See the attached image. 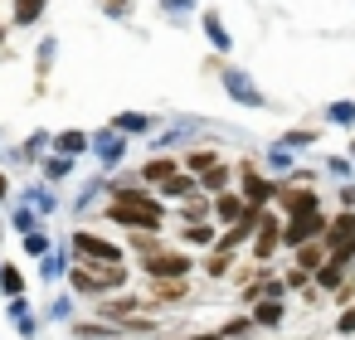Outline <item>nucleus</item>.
<instances>
[{"label":"nucleus","instance_id":"ddd939ff","mask_svg":"<svg viewBox=\"0 0 355 340\" xmlns=\"http://www.w3.org/2000/svg\"><path fill=\"white\" fill-rule=\"evenodd\" d=\"M88 146V136L83 132H69V136H59V151H83Z\"/></svg>","mask_w":355,"mask_h":340},{"label":"nucleus","instance_id":"aec40b11","mask_svg":"<svg viewBox=\"0 0 355 340\" xmlns=\"http://www.w3.org/2000/svg\"><path fill=\"white\" fill-rule=\"evenodd\" d=\"M185 238H195V243H209V229H205V224H200V229L190 224V229H185Z\"/></svg>","mask_w":355,"mask_h":340},{"label":"nucleus","instance_id":"4468645a","mask_svg":"<svg viewBox=\"0 0 355 340\" xmlns=\"http://www.w3.org/2000/svg\"><path fill=\"white\" fill-rule=\"evenodd\" d=\"M272 243H277V224H263V238H258V253L268 258V253H272Z\"/></svg>","mask_w":355,"mask_h":340},{"label":"nucleus","instance_id":"423d86ee","mask_svg":"<svg viewBox=\"0 0 355 340\" xmlns=\"http://www.w3.org/2000/svg\"><path fill=\"white\" fill-rule=\"evenodd\" d=\"M287 209H292V214H316V199H311L306 190H292V195H287Z\"/></svg>","mask_w":355,"mask_h":340},{"label":"nucleus","instance_id":"a211bd4d","mask_svg":"<svg viewBox=\"0 0 355 340\" xmlns=\"http://www.w3.org/2000/svg\"><path fill=\"white\" fill-rule=\"evenodd\" d=\"M331 117H336V122H350V117H355V107H350V102H336V107H331Z\"/></svg>","mask_w":355,"mask_h":340},{"label":"nucleus","instance_id":"f257e3e1","mask_svg":"<svg viewBox=\"0 0 355 340\" xmlns=\"http://www.w3.org/2000/svg\"><path fill=\"white\" fill-rule=\"evenodd\" d=\"M112 219L117 224H132V229H156L161 224V204L146 199V195H137V190H122L117 204H112Z\"/></svg>","mask_w":355,"mask_h":340},{"label":"nucleus","instance_id":"7ed1b4c3","mask_svg":"<svg viewBox=\"0 0 355 340\" xmlns=\"http://www.w3.org/2000/svg\"><path fill=\"white\" fill-rule=\"evenodd\" d=\"M73 248H78V258H98V262H122V248L103 243L98 233H78V238H73Z\"/></svg>","mask_w":355,"mask_h":340},{"label":"nucleus","instance_id":"2eb2a0df","mask_svg":"<svg viewBox=\"0 0 355 340\" xmlns=\"http://www.w3.org/2000/svg\"><path fill=\"white\" fill-rule=\"evenodd\" d=\"M40 6H49V0H20V10H15V20H35V15H40Z\"/></svg>","mask_w":355,"mask_h":340},{"label":"nucleus","instance_id":"6e6552de","mask_svg":"<svg viewBox=\"0 0 355 340\" xmlns=\"http://www.w3.org/2000/svg\"><path fill=\"white\" fill-rule=\"evenodd\" d=\"M229 93H234V98H243V102H258V93H253V88H248V78H239V73L229 78Z\"/></svg>","mask_w":355,"mask_h":340},{"label":"nucleus","instance_id":"9d476101","mask_svg":"<svg viewBox=\"0 0 355 340\" xmlns=\"http://www.w3.org/2000/svg\"><path fill=\"white\" fill-rule=\"evenodd\" d=\"M117 132H146V117H137V112H122V117H117Z\"/></svg>","mask_w":355,"mask_h":340},{"label":"nucleus","instance_id":"5701e85b","mask_svg":"<svg viewBox=\"0 0 355 340\" xmlns=\"http://www.w3.org/2000/svg\"><path fill=\"white\" fill-rule=\"evenodd\" d=\"M0 195H6V175H0ZM0 204H6V199H0Z\"/></svg>","mask_w":355,"mask_h":340},{"label":"nucleus","instance_id":"4be33fe9","mask_svg":"<svg viewBox=\"0 0 355 340\" xmlns=\"http://www.w3.org/2000/svg\"><path fill=\"white\" fill-rule=\"evenodd\" d=\"M195 340H224V335H195Z\"/></svg>","mask_w":355,"mask_h":340},{"label":"nucleus","instance_id":"412c9836","mask_svg":"<svg viewBox=\"0 0 355 340\" xmlns=\"http://www.w3.org/2000/svg\"><path fill=\"white\" fill-rule=\"evenodd\" d=\"M345 199H350V209H355V190H345Z\"/></svg>","mask_w":355,"mask_h":340},{"label":"nucleus","instance_id":"39448f33","mask_svg":"<svg viewBox=\"0 0 355 340\" xmlns=\"http://www.w3.org/2000/svg\"><path fill=\"white\" fill-rule=\"evenodd\" d=\"M306 233H321V214H297V224L287 229V243H306Z\"/></svg>","mask_w":355,"mask_h":340},{"label":"nucleus","instance_id":"0eeeda50","mask_svg":"<svg viewBox=\"0 0 355 340\" xmlns=\"http://www.w3.org/2000/svg\"><path fill=\"white\" fill-rule=\"evenodd\" d=\"M98 151H103V161H107V165H117V161H122V141H117V136H103V141H98Z\"/></svg>","mask_w":355,"mask_h":340},{"label":"nucleus","instance_id":"f3484780","mask_svg":"<svg viewBox=\"0 0 355 340\" xmlns=\"http://www.w3.org/2000/svg\"><path fill=\"white\" fill-rule=\"evenodd\" d=\"M25 248H30V253H40V258H44V253H49V238H44V233H30V238H25Z\"/></svg>","mask_w":355,"mask_h":340},{"label":"nucleus","instance_id":"b1692460","mask_svg":"<svg viewBox=\"0 0 355 340\" xmlns=\"http://www.w3.org/2000/svg\"><path fill=\"white\" fill-rule=\"evenodd\" d=\"M0 39H6V30H0Z\"/></svg>","mask_w":355,"mask_h":340},{"label":"nucleus","instance_id":"6ab92c4d","mask_svg":"<svg viewBox=\"0 0 355 340\" xmlns=\"http://www.w3.org/2000/svg\"><path fill=\"white\" fill-rule=\"evenodd\" d=\"M0 287H6V292H20V272H15V267H6V282H0Z\"/></svg>","mask_w":355,"mask_h":340},{"label":"nucleus","instance_id":"20e7f679","mask_svg":"<svg viewBox=\"0 0 355 340\" xmlns=\"http://www.w3.org/2000/svg\"><path fill=\"white\" fill-rule=\"evenodd\" d=\"M180 272H190V258H175V253L151 258V277H180Z\"/></svg>","mask_w":355,"mask_h":340},{"label":"nucleus","instance_id":"f03ea898","mask_svg":"<svg viewBox=\"0 0 355 340\" xmlns=\"http://www.w3.org/2000/svg\"><path fill=\"white\" fill-rule=\"evenodd\" d=\"M122 282H127V272H122L117 262H103V267H88V262H83V267L73 272V287H78V292H107V287H122Z\"/></svg>","mask_w":355,"mask_h":340},{"label":"nucleus","instance_id":"f8f14e48","mask_svg":"<svg viewBox=\"0 0 355 340\" xmlns=\"http://www.w3.org/2000/svg\"><path fill=\"white\" fill-rule=\"evenodd\" d=\"M219 214H224V219H229V224H239V219H243V204H239V199H229V195H224V199H219Z\"/></svg>","mask_w":355,"mask_h":340},{"label":"nucleus","instance_id":"9b49d317","mask_svg":"<svg viewBox=\"0 0 355 340\" xmlns=\"http://www.w3.org/2000/svg\"><path fill=\"white\" fill-rule=\"evenodd\" d=\"M171 170H175V161H151L146 165V180H171Z\"/></svg>","mask_w":355,"mask_h":340},{"label":"nucleus","instance_id":"1a4fd4ad","mask_svg":"<svg viewBox=\"0 0 355 340\" xmlns=\"http://www.w3.org/2000/svg\"><path fill=\"white\" fill-rule=\"evenodd\" d=\"M258 321H263V325H277V321H282V301H263V306H258Z\"/></svg>","mask_w":355,"mask_h":340},{"label":"nucleus","instance_id":"dca6fc26","mask_svg":"<svg viewBox=\"0 0 355 340\" xmlns=\"http://www.w3.org/2000/svg\"><path fill=\"white\" fill-rule=\"evenodd\" d=\"M214 161H219V156H214V151H195V156H190V170H209V165H214Z\"/></svg>","mask_w":355,"mask_h":340}]
</instances>
